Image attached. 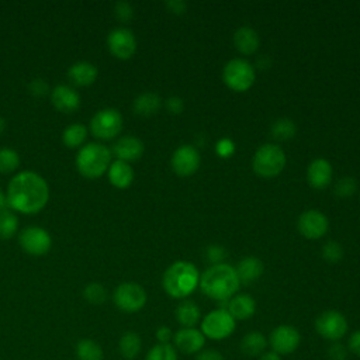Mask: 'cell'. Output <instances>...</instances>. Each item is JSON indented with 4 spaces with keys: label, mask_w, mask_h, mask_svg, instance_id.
Here are the masks:
<instances>
[{
    "label": "cell",
    "mask_w": 360,
    "mask_h": 360,
    "mask_svg": "<svg viewBox=\"0 0 360 360\" xmlns=\"http://www.w3.org/2000/svg\"><path fill=\"white\" fill-rule=\"evenodd\" d=\"M328 226V218L323 212L318 210L304 211L297 221V228L300 233L307 239H319L326 233Z\"/></svg>",
    "instance_id": "5bb4252c"
},
{
    "label": "cell",
    "mask_w": 360,
    "mask_h": 360,
    "mask_svg": "<svg viewBox=\"0 0 360 360\" xmlns=\"http://www.w3.org/2000/svg\"><path fill=\"white\" fill-rule=\"evenodd\" d=\"M7 204H6V191L0 188V210L6 208Z\"/></svg>",
    "instance_id": "f907efd6"
},
{
    "label": "cell",
    "mask_w": 360,
    "mask_h": 360,
    "mask_svg": "<svg viewBox=\"0 0 360 360\" xmlns=\"http://www.w3.org/2000/svg\"><path fill=\"white\" fill-rule=\"evenodd\" d=\"M198 285L207 297L224 302L231 300L238 292L240 281L235 267L226 263H219L210 266L200 276Z\"/></svg>",
    "instance_id": "7a4b0ae2"
},
{
    "label": "cell",
    "mask_w": 360,
    "mask_h": 360,
    "mask_svg": "<svg viewBox=\"0 0 360 360\" xmlns=\"http://www.w3.org/2000/svg\"><path fill=\"white\" fill-rule=\"evenodd\" d=\"M270 132H271L274 139H277V141H287V139H291L295 135L297 125H295V122L291 118L283 117V118L276 120L271 124Z\"/></svg>",
    "instance_id": "1f68e13d"
},
{
    "label": "cell",
    "mask_w": 360,
    "mask_h": 360,
    "mask_svg": "<svg viewBox=\"0 0 360 360\" xmlns=\"http://www.w3.org/2000/svg\"><path fill=\"white\" fill-rule=\"evenodd\" d=\"M322 257L329 263H338L343 257V248L339 242L329 240L322 246Z\"/></svg>",
    "instance_id": "d590c367"
},
{
    "label": "cell",
    "mask_w": 360,
    "mask_h": 360,
    "mask_svg": "<svg viewBox=\"0 0 360 360\" xmlns=\"http://www.w3.org/2000/svg\"><path fill=\"white\" fill-rule=\"evenodd\" d=\"M118 350L125 360H135L142 350L141 336L134 330H127L118 340Z\"/></svg>",
    "instance_id": "f1b7e54d"
},
{
    "label": "cell",
    "mask_w": 360,
    "mask_h": 360,
    "mask_svg": "<svg viewBox=\"0 0 360 360\" xmlns=\"http://www.w3.org/2000/svg\"><path fill=\"white\" fill-rule=\"evenodd\" d=\"M215 152L221 158H229L235 152V143L229 138H222L215 143Z\"/></svg>",
    "instance_id": "ab89813d"
},
{
    "label": "cell",
    "mask_w": 360,
    "mask_h": 360,
    "mask_svg": "<svg viewBox=\"0 0 360 360\" xmlns=\"http://www.w3.org/2000/svg\"><path fill=\"white\" fill-rule=\"evenodd\" d=\"M205 256L207 260H210L212 264H219L225 257V249L221 245H211L207 248Z\"/></svg>",
    "instance_id": "b9f144b4"
},
{
    "label": "cell",
    "mask_w": 360,
    "mask_h": 360,
    "mask_svg": "<svg viewBox=\"0 0 360 360\" xmlns=\"http://www.w3.org/2000/svg\"><path fill=\"white\" fill-rule=\"evenodd\" d=\"M269 346L267 338L259 330L248 332L240 340V350L248 357H259Z\"/></svg>",
    "instance_id": "d4e9b609"
},
{
    "label": "cell",
    "mask_w": 360,
    "mask_h": 360,
    "mask_svg": "<svg viewBox=\"0 0 360 360\" xmlns=\"http://www.w3.org/2000/svg\"><path fill=\"white\" fill-rule=\"evenodd\" d=\"M6 120L3 118V117H0V135L4 132V129H6Z\"/></svg>",
    "instance_id": "816d5d0a"
},
{
    "label": "cell",
    "mask_w": 360,
    "mask_h": 360,
    "mask_svg": "<svg viewBox=\"0 0 360 360\" xmlns=\"http://www.w3.org/2000/svg\"><path fill=\"white\" fill-rule=\"evenodd\" d=\"M255 68L250 62L235 58L225 63L222 70V79L225 84L233 91H246L255 83Z\"/></svg>",
    "instance_id": "8992f818"
},
{
    "label": "cell",
    "mask_w": 360,
    "mask_h": 360,
    "mask_svg": "<svg viewBox=\"0 0 360 360\" xmlns=\"http://www.w3.org/2000/svg\"><path fill=\"white\" fill-rule=\"evenodd\" d=\"M347 353H349L347 347L345 345H342L340 342H332L326 352L329 360H346Z\"/></svg>",
    "instance_id": "f35d334b"
},
{
    "label": "cell",
    "mask_w": 360,
    "mask_h": 360,
    "mask_svg": "<svg viewBox=\"0 0 360 360\" xmlns=\"http://www.w3.org/2000/svg\"><path fill=\"white\" fill-rule=\"evenodd\" d=\"M112 162V152L100 142H87L77 149L75 166L77 172L90 180L104 176Z\"/></svg>",
    "instance_id": "277c9868"
},
{
    "label": "cell",
    "mask_w": 360,
    "mask_h": 360,
    "mask_svg": "<svg viewBox=\"0 0 360 360\" xmlns=\"http://www.w3.org/2000/svg\"><path fill=\"white\" fill-rule=\"evenodd\" d=\"M235 328L236 321L232 318V315L226 309L218 308L208 312L201 319L200 330L211 340H222L231 336L235 332Z\"/></svg>",
    "instance_id": "9c48e42d"
},
{
    "label": "cell",
    "mask_w": 360,
    "mask_h": 360,
    "mask_svg": "<svg viewBox=\"0 0 360 360\" xmlns=\"http://www.w3.org/2000/svg\"><path fill=\"white\" fill-rule=\"evenodd\" d=\"M18 217L8 207L0 210V239H11L18 233Z\"/></svg>",
    "instance_id": "4dcf8cb0"
},
{
    "label": "cell",
    "mask_w": 360,
    "mask_h": 360,
    "mask_svg": "<svg viewBox=\"0 0 360 360\" xmlns=\"http://www.w3.org/2000/svg\"><path fill=\"white\" fill-rule=\"evenodd\" d=\"M28 91L35 96V97H42L45 96L48 91H49V87H48V83L41 79V77H35L28 84Z\"/></svg>",
    "instance_id": "60d3db41"
},
{
    "label": "cell",
    "mask_w": 360,
    "mask_h": 360,
    "mask_svg": "<svg viewBox=\"0 0 360 360\" xmlns=\"http://www.w3.org/2000/svg\"><path fill=\"white\" fill-rule=\"evenodd\" d=\"M332 165L323 158L314 159L307 169V180L314 188H325L332 180Z\"/></svg>",
    "instance_id": "d6986e66"
},
{
    "label": "cell",
    "mask_w": 360,
    "mask_h": 360,
    "mask_svg": "<svg viewBox=\"0 0 360 360\" xmlns=\"http://www.w3.org/2000/svg\"><path fill=\"white\" fill-rule=\"evenodd\" d=\"M195 360H225V357L217 349H202L195 354Z\"/></svg>",
    "instance_id": "f6af8a7d"
},
{
    "label": "cell",
    "mask_w": 360,
    "mask_h": 360,
    "mask_svg": "<svg viewBox=\"0 0 360 360\" xmlns=\"http://www.w3.org/2000/svg\"><path fill=\"white\" fill-rule=\"evenodd\" d=\"M165 105H166V110L170 112V114H180L183 110H184V101L181 97L179 96H172L169 97L166 101H165Z\"/></svg>",
    "instance_id": "7bdbcfd3"
},
{
    "label": "cell",
    "mask_w": 360,
    "mask_h": 360,
    "mask_svg": "<svg viewBox=\"0 0 360 360\" xmlns=\"http://www.w3.org/2000/svg\"><path fill=\"white\" fill-rule=\"evenodd\" d=\"M75 354L77 360H103L104 359V350L101 345L90 338L80 339L76 343Z\"/></svg>",
    "instance_id": "f546056e"
},
{
    "label": "cell",
    "mask_w": 360,
    "mask_h": 360,
    "mask_svg": "<svg viewBox=\"0 0 360 360\" xmlns=\"http://www.w3.org/2000/svg\"><path fill=\"white\" fill-rule=\"evenodd\" d=\"M114 15L121 22H128L134 17V7L129 1H117L114 4Z\"/></svg>",
    "instance_id": "74e56055"
},
{
    "label": "cell",
    "mask_w": 360,
    "mask_h": 360,
    "mask_svg": "<svg viewBox=\"0 0 360 360\" xmlns=\"http://www.w3.org/2000/svg\"><path fill=\"white\" fill-rule=\"evenodd\" d=\"M226 311L235 321H246L255 315L256 301L249 294H235L231 300H228Z\"/></svg>",
    "instance_id": "44dd1931"
},
{
    "label": "cell",
    "mask_w": 360,
    "mask_h": 360,
    "mask_svg": "<svg viewBox=\"0 0 360 360\" xmlns=\"http://www.w3.org/2000/svg\"><path fill=\"white\" fill-rule=\"evenodd\" d=\"M107 48L117 59L127 60L132 58L136 51V38L129 28L117 27L107 35Z\"/></svg>",
    "instance_id": "7c38bea8"
},
{
    "label": "cell",
    "mask_w": 360,
    "mask_h": 360,
    "mask_svg": "<svg viewBox=\"0 0 360 360\" xmlns=\"http://www.w3.org/2000/svg\"><path fill=\"white\" fill-rule=\"evenodd\" d=\"M124 120L121 112L117 108H101L94 112L90 120L89 131L97 139H112L120 135L122 131Z\"/></svg>",
    "instance_id": "52a82bcc"
},
{
    "label": "cell",
    "mask_w": 360,
    "mask_h": 360,
    "mask_svg": "<svg viewBox=\"0 0 360 360\" xmlns=\"http://www.w3.org/2000/svg\"><path fill=\"white\" fill-rule=\"evenodd\" d=\"M145 360H179V356L177 350L172 343H156L148 350Z\"/></svg>",
    "instance_id": "836d02e7"
},
{
    "label": "cell",
    "mask_w": 360,
    "mask_h": 360,
    "mask_svg": "<svg viewBox=\"0 0 360 360\" xmlns=\"http://www.w3.org/2000/svg\"><path fill=\"white\" fill-rule=\"evenodd\" d=\"M83 298L93 305L104 304L107 300V290L100 283H90L83 288Z\"/></svg>",
    "instance_id": "e575fe53"
},
{
    "label": "cell",
    "mask_w": 360,
    "mask_h": 360,
    "mask_svg": "<svg viewBox=\"0 0 360 360\" xmlns=\"http://www.w3.org/2000/svg\"><path fill=\"white\" fill-rule=\"evenodd\" d=\"M235 270L240 284H250L263 274L264 266L256 256H246L236 264Z\"/></svg>",
    "instance_id": "cb8c5ba5"
},
{
    "label": "cell",
    "mask_w": 360,
    "mask_h": 360,
    "mask_svg": "<svg viewBox=\"0 0 360 360\" xmlns=\"http://www.w3.org/2000/svg\"><path fill=\"white\" fill-rule=\"evenodd\" d=\"M167 10L174 14H183L187 10V3L183 0H169L165 3Z\"/></svg>",
    "instance_id": "7dc6e473"
},
{
    "label": "cell",
    "mask_w": 360,
    "mask_h": 360,
    "mask_svg": "<svg viewBox=\"0 0 360 360\" xmlns=\"http://www.w3.org/2000/svg\"><path fill=\"white\" fill-rule=\"evenodd\" d=\"M267 342L271 350L277 354H291L298 349L301 343V335L295 326L284 323L276 326L270 332Z\"/></svg>",
    "instance_id": "4fadbf2b"
},
{
    "label": "cell",
    "mask_w": 360,
    "mask_h": 360,
    "mask_svg": "<svg viewBox=\"0 0 360 360\" xmlns=\"http://www.w3.org/2000/svg\"><path fill=\"white\" fill-rule=\"evenodd\" d=\"M148 295L145 288L134 281H124L118 284L112 292V301L115 307L127 314L141 311L146 304Z\"/></svg>",
    "instance_id": "ba28073f"
},
{
    "label": "cell",
    "mask_w": 360,
    "mask_h": 360,
    "mask_svg": "<svg viewBox=\"0 0 360 360\" xmlns=\"http://www.w3.org/2000/svg\"><path fill=\"white\" fill-rule=\"evenodd\" d=\"M200 284V273L191 262L177 260L172 263L163 273V290L172 298L188 297Z\"/></svg>",
    "instance_id": "3957f363"
},
{
    "label": "cell",
    "mask_w": 360,
    "mask_h": 360,
    "mask_svg": "<svg viewBox=\"0 0 360 360\" xmlns=\"http://www.w3.org/2000/svg\"><path fill=\"white\" fill-rule=\"evenodd\" d=\"M349 329L347 319L336 309H326L315 319V330L329 342H339Z\"/></svg>",
    "instance_id": "8fae6325"
},
{
    "label": "cell",
    "mask_w": 360,
    "mask_h": 360,
    "mask_svg": "<svg viewBox=\"0 0 360 360\" xmlns=\"http://www.w3.org/2000/svg\"><path fill=\"white\" fill-rule=\"evenodd\" d=\"M18 243L21 249L31 256H44L52 248L51 233L38 225H30L22 228L18 233Z\"/></svg>",
    "instance_id": "30bf717a"
},
{
    "label": "cell",
    "mask_w": 360,
    "mask_h": 360,
    "mask_svg": "<svg viewBox=\"0 0 360 360\" xmlns=\"http://www.w3.org/2000/svg\"><path fill=\"white\" fill-rule=\"evenodd\" d=\"M89 127L82 122H73L62 131V142L70 149H80L87 139Z\"/></svg>",
    "instance_id": "83f0119b"
},
{
    "label": "cell",
    "mask_w": 360,
    "mask_h": 360,
    "mask_svg": "<svg viewBox=\"0 0 360 360\" xmlns=\"http://www.w3.org/2000/svg\"><path fill=\"white\" fill-rule=\"evenodd\" d=\"M98 69L94 63L87 60H79L70 65L68 69V77L69 80L79 87H86L93 84L97 80Z\"/></svg>",
    "instance_id": "ffe728a7"
},
{
    "label": "cell",
    "mask_w": 360,
    "mask_h": 360,
    "mask_svg": "<svg viewBox=\"0 0 360 360\" xmlns=\"http://www.w3.org/2000/svg\"><path fill=\"white\" fill-rule=\"evenodd\" d=\"M233 45L242 55H252L260 45V38L256 30L243 25L233 32Z\"/></svg>",
    "instance_id": "603a6c76"
},
{
    "label": "cell",
    "mask_w": 360,
    "mask_h": 360,
    "mask_svg": "<svg viewBox=\"0 0 360 360\" xmlns=\"http://www.w3.org/2000/svg\"><path fill=\"white\" fill-rule=\"evenodd\" d=\"M285 162V153L280 146L276 143H264L255 152L252 166L256 174L270 179L283 172Z\"/></svg>",
    "instance_id": "5b68a950"
},
{
    "label": "cell",
    "mask_w": 360,
    "mask_h": 360,
    "mask_svg": "<svg viewBox=\"0 0 360 360\" xmlns=\"http://www.w3.org/2000/svg\"><path fill=\"white\" fill-rule=\"evenodd\" d=\"M207 338L197 328H181L173 335V346L184 354H197L204 349Z\"/></svg>",
    "instance_id": "2e32d148"
},
{
    "label": "cell",
    "mask_w": 360,
    "mask_h": 360,
    "mask_svg": "<svg viewBox=\"0 0 360 360\" xmlns=\"http://www.w3.org/2000/svg\"><path fill=\"white\" fill-rule=\"evenodd\" d=\"M21 165V158L13 148H0V173L10 174L14 173Z\"/></svg>",
    "instance_id": "d6a6232c"
},
{
    "label": "cell",
    "mask_w": 360,
    "mask_h": 360,
    "mask_svg": "<svg viewBox=\"0 0 360 360\" xmlns=\"http://www.w3.org/2000/svg\"><path fill=\"white\" fill-rule=\"evenodd\" d=\"M357 191V181L354 177L346 176L338 180L335 184V194L339 197H350Z\"/></svg>",
    "instance_id": "8d00e7d4"
},
{
    "label": "cell",
    "mask_w": 360,
    "mask_h": 360,
    "mask_svg": "<svg viewBox=\"0 0 360 360\" xmlns=\"http://www.w3.org/2000/svg\"><path fill=\"white\" fill-rule=\"evenodd\" d=\"M259 360H281V356L273 350H269V352H264L263 354H260Z\"/></svg>",
    "instance_id": "c3c4849f"
},
{
    "label": "cell",
    "mask_w": 360,
    "mask_h": 360,
    "mask_svg": "<svg viewBox=\"0 0 360 360\" xmlns=\"http://www.w3.org/2000/svg\"><path fill=\"white\" fill-rule=\"evenodd\" d=\"M162 107V98L152 91H145L135 97L132 103V110L136 115L150 117L156 114Z\"/></svg>",
    "instance_id": "484cf974"
},
{
    "label": "cell",
    "mask_w": 360,
    "mask_h": 360,
    "mask_svg": "<svg viewBox=\"0 0 360 360\" xmlns=\"http://www.w3.org/2000/svg\"><path fill=\"white\" fill-rule=\"evenodd\" d=\"M49 201V186L37 172L21 170L15 173L6 188V204L15 214H37Z\"/></svg>",
    "instance_id": "6da1fadb"
},
{
    "label": "cell",
    "mask_w": 360,
    "mask_h": 360,
    "mask_svg": "<svg viewBox=\"0 0 360 360\" xmlns=\"http://www.w3.org/2000/svg\"><path fill=\"white\" fill-rule=\"evenodd\" d=\"M347 350L350 353H353L354 356L360 357V329L354 330L350 336H349V340H347Z\"/></svg>",
    "instance_id": "bcb514c9"
},
{
    "label": "cell",
    "mask_w": 360,
    "mask_h": 360,
    "mask_svg": "<svg viewBox=\"0 0 360 360\" xmlns=\"http://www.w3.org/2000/svg\"><path fill=\"white\" fill-rule=\"evenodd\" d=\"M52 105L63 114H70L80 107V94L73 86L58 84L51 90Z\"/></svg>",
    "instance_id": "e0dca14e"
},
{
    "label": "cell",
    "mask_w": 360,
    "mask_h": 360,
    "mask_svg": "<svg viewBox=\"0 0 360 360\" xmlns=\"http://www.w3.org/2000/svg\"><path fill=\"white\" fill-rule=\"evenodd\" d=\"M107 179L111 186L115 188H127L132 184L135 173L131 166V163H127L124 160L115 159L111 162L108 170H107Z\"/></svg>",
    "instance_id": "7402d4cb"
},
{
    "label": "cell",
    "mask_w": 360,
    "mask_h": 360,
    "mask_svg": "<svg viewBox=\"0 0 360 360\" xmlns=\"http://www.w3.org/2000/svg\"><path fill=\"white\" fill-rule=\"evenodd\" d=\"M174 315L183 328H195V325L201 321V311L198 305L191 300H183L176 307Z\"/></svg>",
    "instance_id": "4316f807"
},
{
    "label": "cell",
    "mask_w": 360,
    "mask_h": 360,
    "mask_svg": "<svg viewBox=\"0 0 360 360\" xmlns=\"http://www.w3.org/2000/svg\"><path fill=\"white\" fill-rule=\"evenodd\" d=\"M200 153L193 145L179 146L170 159L172 169L179 176H190L200 167Z\"/></svg>",
    "instance_id": "9a60e30c"
},
{
    "label": "cell",
    "mask_w": 360,
    "mask_h": 360,
    "mask_svg": "<svg viewBox=\"0 0 360 360\" xmlns=\"http://www.w3.org/2000/svg\"><path fill=\"white\" fill-rule=\"evenodd\" d=\"M173 335H174L173 330L169 326H166V325L159 326L156 329V332H155V338H156L158 343H162V345L170 343L173 340Z\"/></svg>",
    "instance_id": "ee69618b"
},
{
    "label": "cell",
    "mask_w": 360,
    "mask_h": 360,
    "mask_svg": "<svg viewBox=\"0 0 360 360\" xmlns=\"http://www.w3.org/2000/svg\"><path fill=\"white\" fill-rule=\"evenodd\" d=\"M143 150H145L143 142L134 135L120 136L111 149V152L115 155L117 159L124 160L127 163L138 160L143 155Z\"/></svg>",
    "instance_id": "ac0fdd59"
},
{
    "label": "cell",
    "mask_w": 360,
    "mask_h": 360,
    "mask_svg": "<svg viewBox=\"0 0 360 360\" xmlns=\"http://www.w3.org/2000/svg\"><path fill=\"white\" fill-rule=\"evenodd\" d=\"M257 68L259 69H267V68H270V65H271V60H270V58L267 56V55H262L259 59H257Z\"/></svg>",
    "instance_id": "681fc988"
}]
</instances>
